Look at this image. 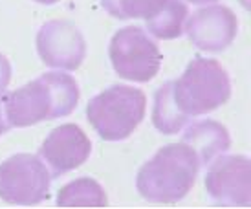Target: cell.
<instances>
[{
    "label": "cell",
    "mask_w": 251,
    "mask_h": 209,
    "mask_svg": "<svg viewBox=\"0 0 251 209\" xmlns=\"http://www.w3.org/2000/svg\"><path fill=\"white\" fill-rule=\"evenodd\" d=\"M173 96L185 116H202L222 106L231 96L227 72L215 59L196 57L178 81H173Z\"/></svg>",
    "instance_id": "cell-2"
},
{
    "label": "cell",
    "mask_w": 251,
    "mask_h": 209,
    "mask_svg": "<svg viewBox=\"0 0 251 209\" xmlns=\"http://www.w3.org/2000/svg\"><path fill=\"white\" fill-rule=\"evenodd\" d=\"M57 204L61 208H106L108 198L96 180L79 178L59 191Z\"/></svg>",
    "instance_id": "cell-13"
},
{
    "label": "cell",
    "mask_w": 251,
    "mask_h": 209,
    "mask_svg": "<svg viewBox=\"0 0 251 209\" xmlns=\"http://www.w3.org/2000/svg\"><path fill=\"white\" fill-rule=\"evenodd\" d=\"M181 143H185L196 154L200 165H207L229 149L231 138L222 123L213 119H202L187 127Z\"/></svg>",
    "instance_id": "cell-11"
},
{
    "label": "cell",
    "mask_w": 251,
    "mask_h": 209,
    "mask_svg": "<svg viewBox=\"0 0 251 209\" xmlns=\"http://www.w3.org/2000/svg\"><path fill=\"white\" fill-rule=\"evenodd\" d=\"M189 116H185L176 104L173 96V81L161 84L154 96L152 123L163 134H176L187 125Z\"/></svg>",
    "instance_id": "cell-12"
},
{
    "label": "cell",
    "mask_w": 251,
    "mask_h": 209,
    "mask_svg": "<svg viewBox=\"0 0 251 209\" xmlns=\"http://www.w3.org/2000/svg\"><path fill=\"white\" fill-rule=\"evenodd\" d=\"M205 189L216 202L226 206L251 204V163L246 156H218L209 163Z\"/></svg>",
    "instance_id": "cell-6"
},
{
    "label": "cell",
    "mask_w": 251,
    "mask_h": 209,
    "mask_svg": "<svg viewBox=\"0 0 251 209\" xmlns=\"http://www.w3.org/2000/svg\"><path fill=\"white\" fill-rule=\"evenodd\" d=\"M11 79V66L6 57L0 53V94H4Z\"/></svg>",
    "instance_id": "cell-17"
},
{
    "label": "cell",
    "mask_w": 251,
    "mask_h": 209,
    "mask_svg": "<svg viewBox=\"0 0 251 209\" xmlns=\"http://www.w3.org/2000/svg\"><path fill=\"white\" fill-rule=\"evenodd\" d=\"M110 61L119 77L147 83L151 81L161 64V53L156 42L140 26H126L112 37Z\"/></svg>",
    "instance_id": "cell-5"
},
{
    "label": "cell",
    "mask_w": 251,
    "mask_h": 209,
    "mask_svg": "<svg viewBox=\"0 0 251 209\" xmlns=\"http://www.w3.org/2000/svg\"><path fill=\"white\" fill-rule=\"evenodd\" d=\"M37 50L42 63L59 70H75L86 55L81 31L66 21L46 22L37 33Z\"/></svg>",
    "instance_id": "cell-7"
},
{
    "label": "cell",
    "mask_w": 251,
    "mask_h": 209,
    "mask_svg": "<svg viewBox=\"0 0 251 209\" xmlns=\"http://www.w3.org/2000/svg\"><path fill=\"white\" fill-rule=\"evenodd\" d=\"M35 2H39V4H55L59 0H35Z\"/></svg>",
    "instance_id": "cell-20"
},
{
    "label": "cell",
    "mask_w": 251,
    "mask_h": 209,
    "mask_svg": "<svg viewBox=\"0 0 251 209\" xmlns=\"http://www.w3.org/2000/svg\"><path fill=\"white\" fill-rule=\"evenodd\" d=\"M4 114L9 127H29L44 119H55V103L46 81L39 77L4 99Z\"/></svg>",
    "instance_id": "cell-10"
},
{
    "label": "cell",
    "mask_w": 251,
    "mask_h": 209,
    "mask_svg": "<svg viewBox=\"0 0 251 209\" xmlns=\"http://www.w3.org/2000/svg\"><path fill=\"white\" fill-rule=\"evenodd\" d=\"M90 151L92 143L88 136L83 132V129L66 123L50 132V136L44 139V143L39 149V154L41 160L46 163V167H50L51 173L59 176L81 167L88 160Z\"/></svg>",
    "instance_id": "cell-9"
},
{
    "label": "cell",
    "mask_w": 251,
    "mask_h": 209,
    "mask_svg": "<svg viewBox=\"0 0 251 209\" xmlns=\"http://www.w3.org/2000/svg\"><path fill=\"white\" fill-rule=\"evenodd\" d=\"M51 173L33 154H15L0 163V198L17 206H35L50 196Z\"/></svg>",
    "instance_id": "cell-4"
},
{
    "label": "cell",
    "mask_w": 251,
    "mask_h": 209,
    "mask_svg": "<svg viewBox=\"0 0 251 209\" xmlns=\"http://www.w3.org/2000/svg\"><path fill=\"white\" fill-rule=\"evenodd\" d=\"M103 6L116 19H143L149 21L165 6L167 0H101Z\"/></svg>",
    "instance_id": "cell-16"
},
{
    "label": "cell",
    "mask_w": 251,
    "mask_h": 209,
    "mask_svg": "<svg viewBox=\"0 0 251 209\" xmlns=\"http://www.w3.org/2000/svg\"><path fill=\"white\" fill-rule=\"evenodd\" d=\"M187 15V6L181 0H167L165 6L147 21V29L156 39H176L183 33Z\"/></svg>",
    "instance_id": "cell-14"
},
{
    "label": "cell",
    "mask_w": 251,
    "mask_h": 209,
    "mask_svg": "<svg viewBox=\"0 0 251 209\" xmlns=\"http://www.w3.org/2000/svg\"><path fill=\"white\" fill-rule=\"evenodd\" d=\"M147 98L140 88L114 84L88 103L86 116L99 138L119 141L128 138L145 118Z\"/></svg>",
    "instance_id": "cell-3"
},
{
    "label": "cell",
    "mask_w": 251,
    "mask_h": 209,
    "mask_svg": "<svg viewBox=\"0 0 251 209\" xmlns=\"http://www.w3.org/2000/svg\"><path fill=\"white\" fill-rule=\"evenodd\" d=\"M238 29L237 15L226 6H205L189 17L183 31L191 42L205 52H222L235 41Z\"/></svg>",
    "instance_id": "cell-8"
},
{
    "label": "cell",
    "mask_w": 251,
    "mask_h": 209,
    "mask_svg": "<svg viewBox=\"0 0 251 209\" xmlns=\"http://www.w3.org/2000/svg\"><path fill=\"white\" fill-rule=\"evenodd\" d=\"M187 2H193V4H209V2H215V0H187Z\"/></svg>",
    "instance_id": "cell-19"
},
{
    "label": "cell",
    "mask_w": 251,
    "mask_h": 209,
    "mask_svg": "<svg viewBox=\"0 0 251 209\" xmlns=\"http://www.w3.org/2000/svg\"><path fill=\"white\" fill-rule=\"evenodd\" d=\"M41 77L51 90L57 118H64V116L72 114L79 101V86H77L75 79L68 74H61V72H50Z\"/></svg>",
    "instance_id": "cell-15"
},
{
    "label": "cell",
    "mask_w": 251,
    "mask_h": 209,
    "mask_svg": "<svg viewBox=\"0 0 251 209\" xmlns=\"http://www.w3.org/2000/svg\"><path fill=\"white\" fill-rule=\"evenodd\" d=\"M7 129H9V123H7L6 114H4V110H2V106H0V136H2V134H6V132H7Z\"/></svg>",
    "instance_id": "cell-18"
},
{
    "label": "cell",
    "mask_w": 251,
    "mask_h": 209,
    "mask_svg": "<svg viewBox=\"0 0 251 209\" xmlns=\"http://www.w3.org/2000/svg\"><path fill=\"white\" fill-rule=\"evenodd\" d=\"M200 171L196 154L185 143L160 149L138 173L140 195L156 204H175L193 189Z\"/></svg>",
    "instance_id": "cell-1"
}]
</instances>
